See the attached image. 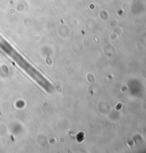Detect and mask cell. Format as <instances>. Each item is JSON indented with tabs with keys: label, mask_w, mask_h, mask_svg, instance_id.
I'll return each instance as SVG.
<instances>
[{
	"label": "cell",
	"mask_w": 146,
	"mask_h": 153,
	"mask_svg": "<svg viewBox=\"0 0 146 153\" xmlns=\"http://www.w3.org/2000/svg\"><path fill=\"white\" fill-rule=\"evenodd\" d=\"M0 49L7 54L29 76L32 78L39 86H41L44 90L47 92H51L53 90L52 85L49 82V81L45 77L43 74H41L37 70H36L32 65L28 62L26 59H24L19 52L10 45L7 40L0 37Z\"/></svg>",
	"instance_id": "6da1fadb"
}]
</instances>
